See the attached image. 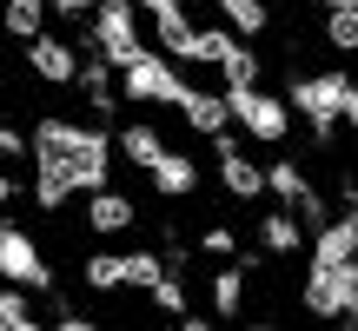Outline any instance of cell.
<instances>
[{
	"label": "cell",
	"instance_id": "obj_5",
	"mask_svg": "<svg viewBox=\"0 0 358 331\" xmlns=\"http://www.w3.org/2000/svg\"><path fill=\"white\" fill-rule=\"evenodd\" d=\"M140 47H146L140 40V7H133V0H100L93 20H87V53H100V60L120 73Z\"/></svg>",
	"mask_w": 358,
	"mask_h": 331
},
{
	"label": "cell",
	"instance_id": "obj_8",
	"mask_svg": "<svg viewBox=\"0 0 358 331\" xmlns=\"http://www.w3.org/2000/svg\"><path fill=\"white\" fill-rule=\"evenodd\" d=\"M27 73H34L40 87H73L80 80V40H66V34L27 40Z\"/></svg>",
	"mask_w": 358,
	"mask_h": 331
},
{
	"label": "cell",
	"instance_id": "obj_13",
	"mask_svg": "<svg viewBox=\"0 0 358 331\" xmlns=\"http://www.w3.org/2000/svg\"><path fill=\"white\" fill-rule=\"evenodd\" d=\"M146 179H153L159 199H192V192H199V159H192V153H173V146H166V153L153 159V172H146Z\"/></svg>",
	"mask_w": 358,
	"mask_h": 331
},
{
	"label": "cell",
	"instance_id": "obj_35",
	"mask_svg": "<svg viewBox=\"0 0 358 331\" xmlns=\"http://www.w3.org/2000/svg\"><path fill=\"white\" fill-rule=\"evenodd\" d=\"M0 126H7V119H0Z\"/></svg>",
	"mask_w": 358,
	"mask_h": 331
},
{
	"label": "cell",
	"instance_id": "obj_4",
	"mask_svg": "<svg viewBox=\"0 0 358 331\" xmlns=\"http://www.w3.org/2000/svg\"><path fill=\"white\" fill-rule=\"evenodd\" d=\"M113 87H120V100H133V106H179L186 80H179V66L166 60V53L140 47V53L113 73Z\"/></svg>",
	"mask_w": 358,
	"mask_h": 331
},
{
	"label": "cell",
	"instance_id": "obj_28",
	"mask_svg": "<svg viewBox=\"0 0 358 331\" xmlns=\"http://www.w3.org/2000/svg\"><path fill=\"white\" fill-rule=\"evenodd\" d=\"M133 7H146V13H179V7H192V0H133Z\"/></svg>",
	"mask_w": 358,
	"mask_h": 331
},
{
	"label": "cell",
	"instance_id": "obj_7",
	"mask_svg": "<svg viewBox=\"0 0 358 331\" xmlns=\"http://www.w3.org/2000/svg\"><path fill=\"white\" fill-rule=\"evenodd\" d=\"M352 292H358V265H338V272H325V265H306V285H299V305H306L312 318L338 325V318L352 311Z\"/></svg>",
	"mask_w": 358,
	"mask_h": 331
},
{
	"label": "cell",
	"instance_id": "obj_31",
	"mask_svg": "<svg viewBox=\"0 0 358 331\" xmlns=\"http://www.w3.org/2000/svg\"><path fill=\"white\" fill-rule=\"evenodd\" d=\"M319 7H325V13H345V7H358V0H319Z\"/></svg>",
	"mask_w": 358,
	"mask_h": 331
},
{
	"label": "cell",
	"instance_id": "obj_22",
	"mask_svg": "<svg viewBox=\"0 0 358 331\" xmlns=\"http://www.w3.org/2000/svg\"><path fill=\"white\" fill-rule=\"evenodd\" d=\"M219 80H226V87H259V53L239 40V47L226 53V66H219Z\"/></svg>",
	"mask_w": 358,
	"mask_h": 331
},
{
	"label": "cell",
	"instance_id": "obj_26",
	"mask_svg": "<svg viewBox=\"0 0 358 331\" xmlns=\"http://www.w3.org/2000/svg\"><path fill=\"white\" fill-rule=\"evenodd\" d=\"M0 159H27V133H13V126H0Z\"/></svg>",
	"mask_w": 358,
	"mask_h": 331
},
{
	"label": "cell",
	"instance_id": "obj_12",
	"mask_svg": "<svg viewBox=\"0 0 358 331\" xmlns=\"http://www.w3.org/2000/svg\"><path fill=\"white\" fill-rule=\"evenodd\" d=\"M173 113L186 119L192 133H206V140H219V133H232V119H226V93L186 87V93H179V106H173Z\"/></svg>",
	"mask_w": 358,
	"mask_h": 331
},
{
	"label": "cell",
	"instance_id": "obj_15",
	"mask_svg": "<svg viewBox=\"0 0 358 331\" xmlns=\"http://www.w3.org/2000/svg\"><path fill=\"white\" fill-rule=\"evenodd\" d=\"M213 7H219V20H226L232 40H252V34L272 27V0H213Z\"/></svg>",
	"mask_w": 358,
	"mask_h": 331
},
{
	"label": "cell",
	"instance_id": "obj_30",
	"mask_svg": "<svg viewBox=\"0 0 358 331\" xmlns=\"http://www.w3.org/2000/svg\"><path fill=\"white\" fill-rule=\"evenodd\" d=\"M13 192H20V186H13V172H0V205H13Z\"/></svg>",
	"mask_w": 358,
	"mask_h": 331
},
{
	"label": "cell",
	"instance_id": "obj_34",
	"mask_svg": "<svg viewBox=\"0 0 358 331\" xmlns=\"http://www.w3.org/2000/svg\"><path fill=\"white\" fill-rule=\"evenodd\" d=\"M245 331H279V325H266V318H259V325H245Z\"/></svg>",
	"mask_w": 358,
	"mask_h": 331
},
{
	"label": "cell",
	"instance_id": "obj_24",
	"mask_svg": "<svg viewBox=\"0 0 358 331\" xmlns=\"http://www.w3.org/2000/svg\"><path fill=\"white\" fill-rule=\"evenodd\" d=\"M146 298H153L159 311H173V318H186V311H192V298H186V285H179L173 272H166V279H159V285H153V292H146Z\"/></svg>",
	"mask_w": 358,
	"mask_h": 331
},
{
	"label": "cell",
	"instance_id": "obj_14",
	"mask_svg": "<svg viewBox=\"0 0 358 331\" xmlns=\"http://www.w3.org/2000/svg\"><path fill=\"white\" fill-rule=\"evenodd\" d=\"M113 153L127 166H140V172H153V159L166 153V133H159L153 119H127V126L113 133Z\"/></svg>",
	"mask_w": 358,
	"mask_h": 331
},
{
	"label": "cell",
	"instance_id": "obj_9",
	"mask_svg": "<svg viewBox=\"0 0 358 331\" xmlns=\"http://www.w3.org/2000/svg\"><path fill=\"white\" fill-rule=\"evenodd\" d=\"M312 265H325V272L358 265V212H338L312 232Z\"/></svg>",
	"mask_w": 358,
	"mask_h": 331
},
{
	"label": "cell",
	"instance_id": "obj_27",
	"mask_svg": "<svg viewBox=\"0 0 358 331\" xmlns=\"http://www.w3.org/2000/svg\"><path fill=\"white\" fill-rule=\"evenodd\" d=\"M47 331H100V325H93V318H73V311H66V318H53Z\"/></svg>",
	"mask_w": 358,
	"mask_h": 331
},
{
	"label": "cell",
	"instance_id": "obj_33",
	"mask_svg": "<svg viewBox=\"0 0 358 331\" xmlns=\"http://www.w3.org/2000/svg\"><path fill=\"white\" fill-rule=\"evenodd\" d=\"M345 318H352V331H358V292H352V311H345Z\"/></svg>",
	"mask_w": 358,
	"mask_h": 331
},
{
	"label": "cell",
	"instance_id": "obj_23",
	"mask_svg": "<svg viewBox=\"0 0 358 331\" xmlns=\"http://www.w3.org/2000/svg\"><path fill=\"white\" fill-rule=\"evenodd\" d=\"M325 40H332L338 53H358V7H345V13H325Z\"/></svg>",
	"mask_w": 358,
	"mask_h": 331
},
{
	"label": "cell",
	"instance_id": "obj_1",
	"mask_svg": "<svg viewBox=\"0 0 358 331\" xmlns=\"http://www.w3.org/2000/svg\"><path fill=\"white\" fill-rule=\"evenodd\" d=\"M27 159H34V205L40 212H60L66 199H87V192L113 186V133L87 126V119H60L40 113L27 133Z\"/></svg>",
	"mask_w": 358,
	"mask_h": 331
},
{
	"label": "cell",
	"instance_id": "obj_20",
	"mask_svg": "<svg viewBox=\"0 0 358 331\" xmlns=\"http://www.w3.org/2000/svg\"><path fill=\"white\" fill-rule=\"evenodd\" d=\"M80 279L93 285V292H127V265H120V252H87V272Z\"/></svg>",
	"mask_w": 358,
	"mask_h": 331
},
{
	"label": "cell",
	"instance_id": "obj_17",
	"mask_svg": "<svg viewBox=\"0 0 358 331\" xmlns=\"http://www.w3.org/2000/svg\"><path fill=\"white\" fill-rule=\"evenodd\" d=\"M259 245H266L272 258H292L299 245H306V226H299L292 212H266L259 219Z\"/></svg>",
	"mask_w": 358,
	"mask_h": 331
},
{
	"label": "cell",
	"instance_id": "obj_11",
	"mask_svg": "<svg viewBox=\"0 0 358 331\" xmlns=\"http://www.w3.org/2000/svg\"><path fill=\"white\" fill-rule=\"evenodd\" d=\"M140 226V205L127 199V192H87V232H100V239H120V232Z\"/></svg>",
	"mask_w": 358,
	"mask_h": 331
},
{
	"label": "cell",
	"instance_id": "obj_6",
	"mask_svg": "<svg viewBox=\"0 0 358 331\" xmlns=\"http://www.w3.org/2000/svg\"><path fill=\"white\" fill-rule=\"evenodd\" d=\"M0 279H7L13 292H53V265H47V252H40L34 232L13 226V219H0Z\"/></svg>",
	"mask_w": 358,
	"mask_h": 331
},
{
	"label": "cell",
	"instance_id": "obj_10",
	"mask_svg": "<svg viewBox=\"0 0 358 331\" xmlns=\"http://www.w3.org/2000/svg\"><path fill=\"white\" fill-rule=\"evenodd\" d=\"M213 153H219V186H226L232 199H259V192H266V166H252V159H245L232 133H219V140H213Z\"/></svg>",
	"mask_w": 358,
	"mask_h": 331
},
{
	"label": "cell",
	"instance_id": "obj_18",
	"mask_svg": "<svg viewBox=\"0 0 358 331\" xmlns=\"http://www.w3.org/2000/svg\"><path fill=\"white\" fill-rule=\"evenodd\" d=\"M0 27L13 40H40L47 34V0H0Z\"/></svg>",
	"mask_w": 358,
	"mask_h": 331
},
{
	"label": "cell",
	"instance_id": "obj_21",
	"mask_svg": "<svg viewBox=\"0 0 358 331\" xmlns=\"http://www.w3.org/2000/svg\"><path fill=\"white\" fill-rule=\"evenodd\" d=\"M120 265H127L133 292H153V285L166 279V258H159V252H120Z\"/></svg>",
	"mask_w": 358,
	"mask_h": 331
},
{
	"label": "cell",
	"instance_id": "obj_29",
	"mask_svg": "<svg viewBox=\"0 0 358 331\" xmlns=\"http://www.w3.org/2000/svg\"><path fill=\"white\" fill-rule=\"evenodd\" d=\"M179 331H219L213 318H199V311H186V318H179Z\"/></svg>",
	"mask_w": 358,
	"mask_h": 331
},
{
	"label": "cell",
	"instance_id": "obj_16",
	"mask_svg": "<svg viewBox=\"0 0 358 331\" xmlns=\"http://www.w3.org/2000/svg\"><path fill=\"white\" fill-rule=\"evenodd\" d=\"M192 34H199V20H186V7L179 13H153V53H166V60H192Z\"/></svg>",
	"mask_w": 358,
	"mask_h": 331
},
{
	"label": "cell",
	"instance_id": "obj_19",
	"mask_svg": "<svg viewBox=\"0 0 358 331\" xmlns=\"http://www.w3.org/2000/svg\"><path fill=\"white\" fill-rule=\"evenodd\" d=\"M213 311H219V318H239V311H245V272L239 265H219L213 272Z\"/></svg>",
	"mask_w": 358,
	"mask_h": 331
},
{
	"label": "cell",
	"instance_id": "obj_32",
	"mask_svg": "<svg viewBox=\"0 0 358 331\" xmlns=\"http://www.w3.org/2000/svg\"><path fill=\"white\" fill-rule=\"evenodd\" d=\"M345 119H352V133H358V93H352V106H345Z\"/></svg>",
	"mask_w": 358,
	"mask_h": 331
},
{
	"label": "cell",
	"instance_id": "obj_25",
	"mask_svg": "<svg viewBox=\"0 0 358 331\" xmlns=\"http://www.w3.org/2000/svg\"><path fill=\"white\" fill-rule=\"evenodd\" d=\"M199 252H213V258H232V252H239V239H232L226 226H206V239H199Z\"/></svg>",
	"mask_w": 358,
	"mask_h": 331
},
{
	"label": "cell",
	"instance_id": "obj_2",
	"mask_svg": "<svg viewBox=\"0 0 358 331\" xmlns=\"http://www.w3.org/2000/svg\"><path fill=\"white\" fill-rule=\"evenodd\" d=\"M352 93H358V80L345 73V66H325V73H292L285 106L312 126V140H319V146H332V133H338V119H345Z\"/></svg>",
	"mask_w": 358,
	"mask_h": 331
},
{
	"label": "cell",
	"instance_id": "obj_3",
	"mask_svg": "<svg viewBox=\"0 0 358 331\" xmlns=\"http://www.w3.org/2000/svg\"><path fill=\"white\" fill-rule=\"evenodd\" d=\"M219 93H226V119L245 140H266V146L292 140V106L279 93H266V87H219Z\"/></svg>",
	"mask_w": 358,
	"mask_h": 331
}]
</instances>
